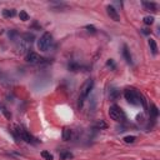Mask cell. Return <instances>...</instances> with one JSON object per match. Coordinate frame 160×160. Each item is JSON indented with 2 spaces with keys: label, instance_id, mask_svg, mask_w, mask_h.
I'll use <instances>...</instances> for the list:
<instances>
[{
  "label": "cell",
  "instance_id": "11",
  "mask_svg": "<svg viewBox=\"0 0 160 160\" xmlns=\"http://www.w3.org/2000/svg\"><path fill=\"white\" fill-rule=\"evenodd\" d=\"M63 140L64 141H69L70 139H71V130L69 128H64V130H63Z\"/></svg>",
  "mask_w": 160,
  "mask_h": 160
},
{
  "label": "cell",
  "instance_id": "2",
  "mask_svg": "<svg viewBox=\"0 0 160 160\" xmlns=\"http://www.w3.org/2000/svg\"><path fill=\"white\" fill-rule=\"evenodd\" d=\"M93 88H94V80L93 79H88L84 83L83 86H81V89H80V96H79V105H80V106L83 105L84 100L86 99L88 96H89V94H90V91L93 90Z\"/></svg>",
  "mask_w": 160,
  "mask_h": 160
},
{
  "label": "cell",
  "instance_id": "9",
  "mask_svg": "<svg viewBox=\"0 0 160 160\" xmlns=\"http://www.w3.org/2000/svg\"><path fill=\"white\" fill-rule=\"evenodd\" d=\"M123 56L125 58V60H127L128 64H133V59H131V55H130V50L128 49L127 45H124V48H123Z\"/></svg>",
  "mask_w": 160,
  "mask_h": 160
},
{
  "label": "cell",
  "instance_id": "7",
  "mask_svg": "<svg viewBox=\"0 0 160 160\" xmlns=\"http://www.w3.org/2000/svg\"><path fill=\"white\" fill-rule=\"evenodd\" d=\"M143 6L145 8V10H149V11H156L158 10V4L153 1H143Z\"/></svg>",
  "mask_w": 160,
  "mask_h": 160
},
{
  "label": "cell",
  "instance_id": "18",
  "mask_svg": "<svg viewBox=\"0 0 160 160\" xmlns=\"http://www.w3.org/2000/svg\"><path fill=\"white\" fill-rule=\"evenodd\" d=\"M23 38H24V42H26V43H31L33 40H34V35L33 34H24L23 35Z\"/></svg>",
  "mask_w": 160,
  "mask_h": 160
},
{
  "label": "cell",
  "instance_id": "4",
  "mask_svg": "<svg viewBox=\"0 0 160 160\" xmlns=\"http://www.w3.org/2000/svg\"><path fill=\"white\" fill-rule=\"evenodd\" d=\"M109 116L114 121H123L125 119V114L118 105H111L110 109H109Z\"/></svg>",
  "mask_w": 160,
  "mask_h": 160
},
{
  "label": "cell",
  "instance_id": "20",
  "mask_svg": "<svg viewBox=\"0 0 160 160\" xmlns=\"http://www.w3.org/2000/svg\"><path fill=\"white\" fill-rule=\"evenodd\" d=\"M80 69V65L79 64H76V63H71V64H69V70H71V71H78Z\"/></svg>",
  "mask_w": 160,
  "mask_h": 160
},
{
  "label": "cell",
  "instance_id": "13",
  "mask_svg": "<svg viewBox=\"0 0 160 160\" xmlns=\"http://www.w3.org/2000/svg\"><path fill=\"white\" fill-rule=\"evenodd\" d=\"M119 95H120V91L114 88V89H111L110 93H109V98H110V100H116L119 98Z\"/></svg>",
  "mask_w": 160,
  "mask_h": 160
},
{
  "label": "cell",
  "instance_id": "22",
  "mask_svg": "<svg viewBox=\"0 0 160 160\" xmlns=\"http://www.w3.org/2000/svg\"><path fill=\"white\" fill-rule=\"evenodd\" d=\"M154 23V18L153 16H145L144 18V24L145 25H151Z\"/></svg>",
  "mask_w": 160,
  "mask_h": 160
},
{
  "label": "cell",
  "instance_id": "26",
  "mask_svg": "<svg viewBox=\"0 0 160 160\" xmlns=\"http://www.w3.org/2000/svg\"><path fill=\"white\" fill-rule=\"evenodd\" d=\"M143 33H144V34H150V30H148V29H143Z\"/></svg>",
  "mask_w": 160,
  "mask_h": 160
},
{
  "label": "cell",
  "instance_id": "21",
  "mask_svg": "<svg viewBox=\"0 0 160 160\" xmlns=\"http://www.w3.org/2000/svg\"><path fill=\"white\" fill-rule=\"evenodd\" d=\"M135 139H137L135 137H133V135H129V137H125L124 138V141L127 143V144H133V143L135 141Z\"/></svg>",
  "mask_w": 160,
  "mask_h": 160
},
{
  "label": "cell",
  "instance_id": "14",
  "mask_svg": "<svg viewBox=\"0 0 160 160\" xmlns=\"http://www.w3.org/2000/svg\"><path fill=\"white\" fill-rule=\"evenodd\" d=\"M149 45H150V49H151V53L156 55L158 54V45H156V42L154 39H150L149 40Z\"/></svg>",
  "mask_w": 160,
  "mask_h": 160
},
{
  "label": "cell",
  "instance_id": "10",
  "mask_svg": "<svg viewBox=\"0 0 160 160\" xmlns=\"http://www.w3.org/2000/svg\"><path fill=\"white\" fill-rule=\"evenodd\" d=\"M15 14H16V11L14 9H4L3 10V16L6 19L13 18V16H15Z\"/></svg>",
  "mask_w": 160,
  "mask_h": 160
},
{
  "label": "cell",
  "instance_id": "12",
  "mask_svg": "<svg viewBox=\"0 0 160 160\" xmlns=\"http://www.w3.org/2000/svg\"><path fill=\"white\" fill-rule=\"evenodd\" d=\"M59 158L60 160H68V159H71V158H74V155L71 154L70 151H68V150H63L59 154Z\"/></svg>",
  "mask_w": 160,
  "mask_h": 160
},
{
  "label": "cell",
  "instance_id": "3",
  "mask_svg": "<svg viewBox=\"0 0 160 160\" xmlns=\"http://www.w3.org/2000/svg\"><path fill=\"white\" fill-rule=\"evenodd\" d=\"M52 44H53V35L50 33H44L38 40V48L42 52H48V49L52 46Z\"/></svg>",
  "mask_w": 160,
  "mask_h": 160
},
{
  "label": "cell",
  "instance_id": "23",
  "mask_svg": "<svg viewBox=\"0 0 160 160\" xmlns=\"http://www.w3.org/2000/svg\"><path fill=\"white\" fill-rule=\"evenodd\" d=\"M106 65H108V66H110L113 70L115 69V68H116V65H115V63H114V61L111 60V59H109V60L106 61Z\"/></svg>",
  "mask_w": 160,
  "mask_h": 160
},
{
  "label": "cell",
  "instance_id": "16",
  "mask_svg": "<svg viewBox=\"0 0 160 160\" xmlns=\"http://www.w3.org/2000/svg\"><path fill=\"white\" fill-rule=\"evenodd\" d=\"M95 128L99 129V130H103V129H106L108 128V124L104 120H98L96 123H95Z\"/></svg>",
  "mask_w": 160,
  "mask_h": 160
},
{
  "label": "cell",
  "instance_id": "25",
  "mask_svg": "<svg viewBox=\"0 0 160 160\" xmlns=\"http://www.w3.org/2000/svg\"><path fill=\"white\" fill-rule=\"evenodd\" d=\"M3 113H4V115H5V116L8 118V119H10V118H11V115H10V113H9L8 110H6L5 108H3Z\"/></svg>",
  "mask_w": 160,
  "mask_h": 160
},
{
  "label": "cell",
  "instance_id": "15",
  "mask_svg": "<svg viewBox=\"0 0 160 160\" xmlns=\"http://www.w3.org/2000/svg\"><path fill=\"white\" fill-rule=\"evenodd\" d=\"M158 115H159L158 108H156V105L153 104L151 106H150V116H151L153 119H156V118H158Z\"/></svg>",
  "mask_w": 160,
  "mask_h": 160
},
{
  "label": "cell",
  "instance_id": "5",
  "mask_svg": "<svg viewBox=\"0 0 160 160\" xmlns=\"http://www.w3.org/2000/svg\"><path fill=\"white\" fill-rule=\"evenodd\" d=\"M43 59L39 56V54H36V53H34V52H30L26 54V61L30 64H38L40 63Z\"/></svg>",
  "mask_w": 160,
  "mask_h": 160
},
{
  "label": "cell",
  "instance_id": "19",
  "mask_svg": "<svg viewBox=\"0 0 160 160\" xmlns=\"http://www.w3.org/2000/svg\"><path fill=\"white\" fill-rule=\"evenodd\" d=\"M42 156H43V158L45 159V160H53V159H54V158H53V155L50 154V153L48 151V150L42 151Z\"/></svg>",
  "mask_w": 160,
  "mask_h": 160
},
{
  "label": "cell",
  "instance_id": "24",
  "mask_svg": "<svg viewBox=\"0 0 160 160\" xmlns=\"http://www.w3.org/2000/svg\"><path fill=\"white\" fill-rule=\"evenodd\" d=\"M85 29H88V31H91V33L96 31V29H95L93 25H86V26H85Z\"/></svg>",
  "mask_w": 160,
  "mask_h": 160
},
{
  "label": "cell",
  "instance_id": "8",
  "mask_svg": "<svg viewBox=\"0 0 160 160\" xmlns=\"http://www.w3.org/2000/svg\"><path fill=\"white\" fill-rule=\"evenodd\" d=\"M16 50H18L19 54H25L28 52V46H26V44L24 43V40H20V42L16 44Z\"/></svg>",
  "mask_w": 160,
  "mask_h": 160
},
{
  "label": "cell",
  "instance_id": "6",
  "mask_svg": "<svg viewBox=\"0 0 160 160\" xmlns=\"http://www.w3.org/2000/svg\"><path fill=\"white\" fill-rule=\"evenodd\" d=\"M106 13H108V15L114 20V21H119V20H120V15H119L118 10L115 9L114 6H111V5L106 6Z\"/></svg>",
  "mask_w": 160,
  "mask_h": 160
},
{
  "label": "cell",
  "instance_id": "17",
  "mask_svg": "<svg viewBox=\"0 0 160 160\" xmlns=\"http://www.w3.org/2000/svg\"><path fill=\"white\" fill-rule=\"evenodd\" d=\"M19 18H20V20H23V21H28V20H29V15H28V13H26L25 10H20Z\"/></svg>",
  "mask_w": 160,
  "mask_h": 160
},
{
  "label": "cell",
  "instance_id": "1",
  "mask_svg": "<svg viewBox=\"0 0 160 160\" xmlns=\"http://www.w3.org/2000/svg\"><path fill=\"white\" fill-rule=\"evenodd\" d=\"M124 98H125V100L128 101L129 104H131V105H140L143 104L144 106H146V101L145 99L143 98V95L141 94H139L137 90H134V89H127L124 91Z\"/></svg>",
  "mask_w": 160,
  "mask_h": 160
}]
</instances>
